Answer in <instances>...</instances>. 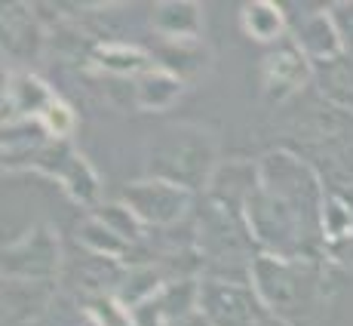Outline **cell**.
Here are the masks:
<instances>
[{"label":"cell","instance_id":"cell-1","mask_svg":"<svg viewBox=\"0 0 353 326\" xmlns=\"http://www.w3.org/2000/svg\"><path fill=\"white\" fill-rule=\"evenodd\" d=\"M252 289L261 298L274 317H280L286 326H310L320 311L323 283L320 274L310 268L307 262L298 259H280V256L258 253L252 265Z\"/></svg>","mask_w":353,"mask_h":326},{"label":"cell","instance_id":"cell-2","mask_svg":"<svg viewBox=\"0 0 353 326\" xmlns=\"http://www.w3.org/2000/svg\"><path fill=\"white\" fill-rule=\"evenodd\" d=\"M212 139L196 126H169V133H163L151 145L148 173L151 179L172 182L194 191L212 179Z\"/></svg>","mask_w":353,"mask_h":326},{"label":"cell","instance_id":"cell-3","mask_svg":"<svg viewBox=\"0 0 353 326\" xmlns=\"http://www.w3.org/2000/svg\"><path fill=\"white\" fill-rule=\"evenodd\" d=\"M123 203L132 209L141 225L172 228L191 209V191L163 179H141L123 188Z\"/></svg>","mask_w":353,"mask_h":326},{"label":"cell","instance_id":"cell-4","mask_svg":"<svg viewBox=\"0 0 353 326\" xmlns=\"http://www.w3.org/2000/svg\"><path fill=\"white\" fill-rule=\"evenodd\" d=\"M258 302L252 287L225 280V277H206L200 280V314L212 326H255Z\"/></svg>","mask_w":353,"mask_h":326},{"label":"cell","instance_id":"cell-5","mask_svg":"<svg viewBox=\"0 0 353 326\" xmlns=\"http://www.w3.org/2000/svg\"><path fill=\"white\" fill-rule=\"evenodd\" d=\"M59 237L46 225H34L22 240H16L3 253V274L10 280H50L59 274Z\"/></svg>","mask_w":353,"mask_h":326},{"label":"cell","instance_id":"cell-6","mask_svg":"<svg viewBox=\"0 0 353 326\" xmlns=\"http://www.w3.org/2000/svg\"><path fill=\"white\" fill-rule=\"evenodd\" d=\"M304 80H307V62L295 50L270 52L261 65L264 99H270V102H283L286 96H292L295 90L304 86Z\"/></svg>","mask_w":353,"mask_h":326},{"label":"cell","instance_id":"cell-7","mask_svg":"<svg viewBox=\"0 0 353 326\" xmlns=\"http://www.w3.org/2000/svg\"><path fill=\"white\" fill-rule=\"evenodd\" d=\"M298 46H301L304 56L310 59H332L344 50L341 37L335 31V22L325 12H316V16L304 19V25L298 28Z\"/></svg>","mask_w":353,"mask_h":326},{"label":"cell","instance_id":"cell-8","mask_svg":"<svg viewBox=\"0 0 353 326\" xmlns=\"http://www.w3.org/2000/svg\"><path fill=\"white\" fill-rule=\"evenodd\" d=\"M163 287H166V280H163V274L154 265H139V268L123 271L117 289H114V298H117L123 308L132 311V308H139L141 302L154 298Z\"/></svg>","mask_w":353,"mask_h":326},{"label":"cell","instance_id":"cell-9","mask_svg":"<svg viewBox=\"0 0 353 326\" xmlns=\"http://www.w3.org/2000/svg\"><path fill=\"white\" fill-rule=\"evenodd\" d=\"M181 90H185V80H179L169 71H145L135 77V102L141 108H154V111L169 108L181 96Z\"/></svg>","mask_w":353,"mask_h":326},{"label":"cell","instance_id":"cell-10","mask_svg":"<svg viewBox=\"0 0 353 326\" xmlns=\"http://www.w3.org/2000/svg\"><path fill=\"white\" fill-rule=\"evenodd\" d=\"M154 22L169 37L194 40L196 28H200V10L196 3H160V10L154 12Z\"/></svg>","mask_w":353,"mask_h":326},{"label":"cell","instance_id":"cell-11","mask_svg":"<svg viewBox=\"0 0 353 326\" xmlns=\"http://www.w3.org/2000/svg\"><path fill=\"white\" fill-rule=\"evenodd\" d=\"M77 243L86 249V253L101 256V259H120L123 249L132 247V243L123 240L120 234H114L108 225H101L96 215H92L90 222H83V228L77 231Z\"/></svg>","mask_w":353,"mask_h":326},{"label":"cell","instance_id":"cell-12","mask_svg":"<svg viewBox=\"0 0 353 326\" xmlns=\"http://www.w3.org/2000/svg\"><path fill=\"white\" fill-rule=\"evenodd\" d=\"M59 182H62L65 191L71 194L77 203L92 207V200H96V194H99V182H96V173H92L90 163H86L83 157L71 154L65 166L59 169Z\"/></svg>","mask_w":353,"mask_h":326},{"label":"cell","instance_id":"cell-13","mask_svg":"<svg viewBox=\"0 0 353 326\" xmlns=\"http://www.w3.org/2000/svg\"><path fill=\"white\" fill-rule=\"evenodd\" d=\"M240 22L255 40H274L283 34V12L274 3H246L240 12Z\"/></svg>","mask_w":353,"mask_h":326},{"label":"cell","instance_id":"cell-14","mask_svg":"<svg viewBox=\"0 0 353 326\" xmlns=\"http://www.w3.org/2000/svg\"><path fill=\"white\" fill-rule=\"evenodd\" d=\"M96 219L101 222V225L111 228L114 234H120L123 240H129V243L141 240V234H145V225L135 219V213L126 207L123 200H120V203H111V207H105V209H99Z\"/></svg>","mask_w":353,"mask_h":326},{"label":"cell","instance_id":"cell-15","mask_svg":"<svg viewBox=\"0 0 353 326\" xmlns=\"http://www.w3.org/2000/svg\"><path fill=\"white\" fill-rule=\"evenodd\" d=\"M86 314L92 317L96 326H135L129 308H123L114 296H92L86 302Z\"/></svg>","mask_w":353,"mask_h":326},{"label":"cell","instance_id":"cell-16","mask_svg":"<svg viewBox=\"0 0 353 326\" xmlns=\"http://www.w3.org/2000/svg\"><path fill=\"white\" fill-rule=\"evenodd\" d=\"M96 59L105 68H114V71H135V68L148 65V59L132 46H105V50H99Z\"/></svg>","mask_w":353,"mask_h":326},{"label":"cell","instance_id":"cell-17","mask_svg":"<svg viewBox=\"0 0 353 326\" xmlns=\"http://www.w3.org/2000/svg\"><path fill=\"white\" fill-rule=\"evenodd\" d=\"M37 120L46 126V133H50V135H68V133H71V126H74V111L65 105V102L52 99L50 105H46V111L40 114Z\"/></svg>","mask_w":353,"mask_h":326},{"label":"cell","instance_id":"cell-18","mask_svg":"<svg viewBox=\"0 0 353 326\" xmlns=\"http://www.w3.org/2000/svg\"><path fill=\"white\" fill-rule=\"evenodd\" d=\"M332 22H335V31L341 37V46L353 52V3H341L338 10L329 12Z\"/></svg>","mask_w":353,"mask_h":326}]
</instances>
